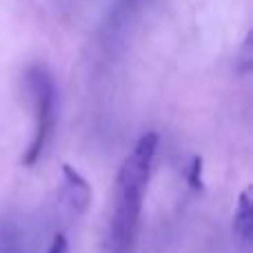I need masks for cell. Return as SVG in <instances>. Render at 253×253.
<instances>
[{"label": "cell", "mask_w": 253, "mask_h": 253, "mask_svg": "<svg viewBox=\"0 0 253 253\" xmlns=\"http://www.w3.org/2000/svg\"><path fill=\"white\" fill-rule=\"evenodd\" d=\"M233 233L245 245H249L253 240V189L251 187H247L238 196L236 211H233Z\"/></svg>", "instance_id": "cell-4"}, {"label": "cell", "mask_w": 253, "mask_h": 253, "mask_svg": "<svg viewBox=\"0 0 253 253\" xmlns=\"http://www.w3.org/2000/svg\"><path fill=\"white\" fill-rule=\"evenodd\" d=\"M44 253H69V242H67V238L62 236V233L53 236L51 245L47 247V251H44Z\"/></svg>", "instance_id": "cell-6"}, {"label": "cell", "mask_w": 253, "mask_h": 253, "mask_svg": "<svg viewBox=\"0 0 253 253\" xmlns=\"http://www.w3.org/2000/svg\"><path fill=\"white\" fill-rule=\"evenodd\" d=\"M189 182L193 189H202V160L196 158L191 165V173H189Z\"/></svg>", "instance_id": "cell-5"}, {"label": "cell", "mask_w": 253, "mask_h": 253, "mask_svg": "<svg viewBox=\"0 0 253 253\" xmlns=\"http://www.w3.org/2000/svg\"><path fill=\"white\" fill-rule=\"evenodd\" d=\"M62 184H65L62 193H65V200L69 202V207L76 213H84L91 202V187H89L87 178L76 167L62 165Z\"/></svg>", "instance_id": "cell-3"}, {"label": "cell", "mask_w": 253, "mask_h": 253, "mask_svg": "<svg viewBox=\"0 0 253 253\" xmlns=\"http://www.w3.org/2000/svg\"><path fill=\"white\" fill-rule=\"evenodd\" d=\"M27 87H29L31 105H34V133H31V142L22 156V165L34 167L44 153L49 140H51L53 126H56L58 93L51 74L44 67H31L27 71Z\"/></svg>", "instance_id": "cell-2"}, {"label": "cell", "mask_w": 253, "mask_h": 253, "mask_svg": "<svg viewBox=\"0 0 253 253\" xmlns=\"http://www.w3.org/2000/svg\"><path fill=\"white\" fill-rule=\"evenodd\" d=\"M160 135L147 131L123 160L116 175L114 213L109 222V253H131L140 231L142 200L151 180Z\"/></svg>", "instance_id": "cell-1"}]
</instances>
